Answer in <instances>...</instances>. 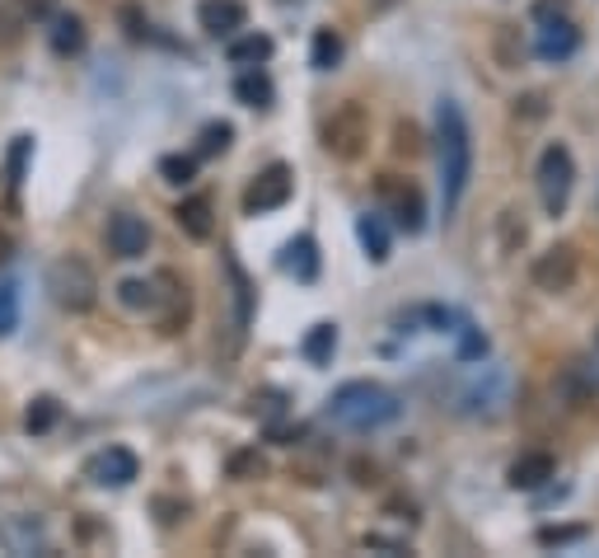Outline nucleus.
<instances>
[{
  "mask_svg": "<svg viewBox=\"0 0 599 558\" xmlns=\"http://www.w3.org/2000/svg\"><path fill=\"white\" fill-rule=\"evenodd\" d=\"M436 155H440V189H445V211H454L473 179V136L468 118L454 99H440L436 108Z\"/></svg>",
  "mask_w": 599,
  "mask_h": 558,
  "instance_id": "1",
  "label": "nucleus"
},
{
  "mask_svg": "<svg viewBox=\"0 0 599 558\" xmlns=\"http://www.w3.org/2000/svg\"><path fill=\"white\" fill-rule=\"evenodd\" d=\"M399 413H403L399 395L384 390V385H375V380H346L342 390L328 399V417L342 423V427H352V432L389 427Z\"/></svg>",
  "mask_w": 599,
  "mask_h": 558,
  "instance_id": "2",
  "label": "nucleus"
},
{
  "mask_svg": "<svg viewBox=\"0 0 599 558\" xmlns=\"http://www.w3.org/2000/svg\"><path fill=\"white\" fill-rule=\"evenodd\" d=\"M47 291H52V301L66 315H89L94 301H99V277H94V268L81 254H61L47 268Z\"/></svg>",
  "mask_w": 599,
  "mask_h": 558,
  "instance_id": "3",
  "label": "nucleus"
},
{
  "mask_svg": "<svg viewBox=\"0 0 599 558\" xmlns=\"http://www.w3.org/2000/svg\"><path fill=\"white\" fill-rule=\"evenodd\" d=\"M366 142H370V118H366V108H360L356 99L338 104L333 113L323 118V150L328 155H338V160H356V155L366 150Z\"/></svg>",
  "mask_w": 599,
  "mask_h": 558,
  "instance_id": "4",
  "label": "nucleus"
},
{
  "mask_svg": "<svg viewBox=\"0 0 599 558\" xmlns=\"http://www.w3.org/2000/svg\"><path fill=\"white\" fill-rule=\"evenodd\" d=\"M572 183H576V160L566 146H548L539 155V203L548 216H562L566 211V197H572Z\"/></svg>",
  "mask_w": 599,
  "mask_h": 558,
  "instance_id": "5",
  "label": "nucleus"
},
{
  "mask_svg": "<svg viewBox=\"0 0 599 558\" xmlns=\"http://www.w3.org/2000/svg\"><path fill=\"white\" fill-rule=\"evenodd\" d=\"M291 189H295V174H291V165H267L262 174L248 183V193H244V211L248 216H262V211H277V207H286L291 203Z\"/></svg>",
  "mask_w": 599,
  "mask_h": 558,
  "instance_id": "6",
  "label": "nucleus"
},
{
  "mask_svg": "<svg viewBox=\"0 0 599 558\" xmlns=\"http://www.w3.org/2000/svg\"><path fill=\"white\" fill-rule=\"evenodd\" d=\"M576 48H580L576 24L562 14V5L543 0V5H539V57H543V61H566Z\"/></svg>",
  "mask_w": 599,
  "mask_h": 558,
  "instance_id": "7",
  "label": "nucleus"
},
{
  "mask_svg": "<svg viewBox=\"0 0 599 558\" xmlns=\"http://www.w3.org/2000/svg\"><path fill=\"white\" fill-rule=\"evenodd\" d=\"M576 272H580V263H576V250L572 244H553V250H543L539 258H534V287L548 291V296H562V291H572L576 287Z\"/></svg>",
  "mask_w": 599,
  "mask_h": 558,
  "instance_id": "8",
  "label": "nucleus"
},
{
  "mask_svg": "<svg viewBox=\"0 0 599 558\" xmlns=\"http://www.w3.org/2000/svg\"><path fill=\"white\" fill-rule=\"evenodd\" d=\"M150 315L160 319V333H179L187 324V315H193V296H187V287L173 272L155 277V310Z\"/></svg>",
  "mask_w": 599,
  "mask_h": 558,
  "instance_id": "9",
  "label": "nucleus"
},
{
  "mask_svg": "<svg viewBox=\"0 0 599 558\" xmlns=\"http://www.w3.org/2000/svg\"><path fill=\"white\" fill-rule=\"evenodd\" d=\"M136 474H140V460L127 451V446H108V451L89 456V464H85V478L99 488H127Z\"/></svg>",
  "mask_w": 599,
  "mask_h": 558,
  "instance_id": "10",
  "label": "nucleus"
},
{
  "mask_svg": "<svg viewBox=\"0 0 599 558\" xmlns=\"http://www.w3.org/2000/svg\"><path fill=\"white\" fill-rule=\"evenodd\" d=\"M108 250H113V258H146L150 250V226L140 221V216L132 211H118L113 221H108Z\"/></svg>",
  "mask_w": 599,
  "mask_h": 558,
  "instance_id": "11",
  "label": "nucleus"
},
{
  "mask_svg": "<svg viewBox=\"0 0 599 558\" xmlns=\"http://www.w3.org/2000/svg\"><path fill=\"white\" fill-rule=\"evenodd\" d=\"M197 20L211 38H234L248 24V10H244V0H201Z\"/></svg>",
  "mask_w": 599,
  "mask_h": 558,
  "instance_id": "12",
  "label": "nucleus"
},
{
  "mask_svg": "<svg viewBox=\"0 0 599 558\" xmlns=\"http://www.w3.org/2000/svg\"><path fill=\"white\" fill-rule=\"evenodd\" d=\"M553 474H558V460L553 456H548V451H525L519 460H511L506 484L519 488V493H534V488H543Z\"/></svg>",
  "mask_w": 599,
  "mask_h": 558,
  "instance_id": "13",
  "label": "nucleus"
},
{
  "mask_svg": "<svg viewBox=\"0 0 599 558\" xmlns=\"http://www.w3.org/2000/svg\"><path fill=\"white\" fill-rule=\"evenodd\" d=\"M380 193H384V203L393 207V216H399L403 230H421V193L413 189V183H407V179H384Z\"/></svg>",
  "mask_w": 599,
  "mask_h": 558,
  "instance_id": "14",
  "label": "nucleus"
},
{
  "mask_svg": "<svg viewBox=\"0 0 599 558\" xmlns=\"http://www.w3.org/2000/svg\"><path fill=\"white\" fill-rule=\"evenodd\" d=\"M173 221H179V230L187 240H211L216 235V207L211 197H183L179 211H173Z\"/></svg>",
  "mask_w": 599,
  "mask_h": 558,
  "instance_id": "15",
  "label": "nucleus"
},
{
  "mask_svg": "<svg viewBox=\"0 0 599 558\" xmlns=\"http://www.w3.org/2000/svg\"><path fill=\"white\" fill-rule=\"evenodd\" d=\"M0 545H5L10 554H42L47 549V535H42V521L34 517H24V521H14V517H0Z\"/></svg>",
  "mask_w": 599,
  "mask_h": 558,
  "instance_id": "16",
  "label": "nucleus"
},
{
  "mask_svg": "<svg viewBox=\"0 0 599 558\" xmlns=\"http://www.w3.org/2000/svg\"><path fill=\"white\" fill-rule=\"evenodd\" d=\"M281 272H291L295 282H314V277H319V244L309 235L291 240L286 250H281Z\"/></svg>",
  "mask_w": 599,
  "mask_h": 558,
  "instance_id": "17",
  "label": "nucleus"
},
{
  "mask_svg": "<svg viewBox=\"0 0 599 558\" xmlns=\"http://www.w3.org/2000/svg\"><path fill=\"white\" fill-rule=\"evenodd\" d=\"M272 57V38L267 34H234L230 38V66H262V61Z\"/></svg>",
  "mask_w": 599,
  "mask_h": 558,
  "instance_id": "18",
  "label": "nucleus"
},
{
  "mask_svg": "<svg viewBox=\"0 0 599 558\" xmlns=\"http://www.w3.org/2000/svg\"><path fill=\"white\" fill-rule=\"evenodd\" d=\"M81 48H85L81 14H57V20H52V52H57V57H75Z\"/></svg>",
  "mask_w": 599,
  "mask_h": 558,
  "instance_id": "19",
  "label": "nucleus"
},
{
  "mask_svg": "<svg viewBox=\"0 0 599 558\" xmlns=\"http://www.w3.org/2000/svg\"><path fill=\"white\" fill-rule=\"evenodd\" d=\"M300 352H305L309 366H328L338 352V329L333 324H314V329L305 333V343H300Z\"/></svg>",
  "mask_w": 599,
  "mask_h": 558,
  "instance_id": "20",
  "label": "nucleus"
},
{
  "mask_svg": "<svg viewBox=\"0 0 599 558\" xmlns=\"http://www.w3.org/2000/svg\"><path fill=\"white\" fill-rule=\"evenodd\" d=\"M356 235H360V250H366L375 263H384V258H389V226H384V216L366 211V216L356 221Z\"/></svg>",
  "mask_w": 599,
  "mask_h": 558,
  "instance_id": "21",
  "label": "nucleus"
},
{
  "mask_svg": "<svg viewBox=\"0 0 599 558\" xmlns=\"http://www.w3.org/2000/svg\"><path fill=\"white\" fill-rule=\"evenodd\" d=\"M234 99L248 104V108H267L272 104V81H267L258 66H244V75L234 81Z\"/></svg>",
  "mask_w": 599,
  "mask_h": 558,
  "instance_id": "22",
  "label": "nucleus"
},
{
  "mask_svg": "<svg viewBox=\"0 0 599 558\" xmlns=\"http://www.w3.org/2000/svg\"><path fill=\"white\" fill-rule=\"evenodd\" d=\"M338 61H342V38L333 28H319L314 34V71H333Z\"/></svg>",
  "mask_w": 599,
  "mask_h": 558,
  "instance_id": "23",
  "label": "nucleus"
},
{
  "mask_svg": "<svg viewBox=\"0 0 599 558\" xmlns=\"http://www.w3.org/2000/svg\"><path fill=\"white\" fill-rule=\"evenodd\" d=\"M118 301L127 310H155V277L150 282H140V277H127V282L118 287Z\"/></svg>",
  "mask_w": 599,
  "mask_h": 558,
  "instance_id": "24",
  "label": "nucleus"
},
{
  "mask_svg": "<svg viewBox=\"0 0 599 558\" xmlns=\"http://www.w3.org/2000/svg\"><path fill=\"white\" fill-rule=\"evenodd\" d=\"M57 417H61V404H57V399H47V395H42V399H34V404H28V413H24V427L38 437V432H52Z\"/></svg>",
  "mask_w": 599,
  "mask_h": 558,
  "instance_id": "25",
  "label": "nucleus"
},
{
  "mask_svg": "<svg viewBox=\"0 0 599 558\" xmlns=\"http://www.w3.org/2000/svg\"><path fill=\"white\" fill-rule=\"evenodd\" d=\"M160 174H164V183H193V174H197V155H164L160 160Z\"/></svg>",
  "mask_w": 599,
  "mask_h": 558,
  "instance_id": "26",
  "label": "nucleus"
},
{
  "mask_svg": "<svg viewBox=\"0 0 599 558\" xmlns=\"http://www.w3.org/2000/svg\"><path fill=\"white\" fill-rule=\"evenodd\" d=\"M230 136H234L230 122H207V128H201V142H197V155H220L230 146Z\"/></svg>",
  "mask_w": 599,
  "mask_h": 558,
  "instance_id": "27",
  "label": "nucleus"
},
{
  "mask_svg": "<svg viewBox=\"0 0 599 558\" xmlns=\"http://www.w3.org/2000/svg\"><path fill=\"white\" fill-rule=\"evenodd\" d=\"M14 324H20V291L10 282H0V338L14 333Z\"/></svg>",
  "mask_w": 599,
  "mask_h": 558,
  "instance_id": "28",
  "label": "nucleus"
},
{
  "mask_svg": "<svg viewBox=\"0 0 599 558\" xmlns=\"http://www.w3.org/2000/svg\"><path fill=\"white\" fill-rule=\"evenodd\" d=\"M262 470H267V464H262L258 451H240V456L230 460V474H234V478H258Z\"/></svg>",
  "mask_w": 599,
  "mask_h": 558,
  "instance_id": "29",
  "label": "nucleus"
},
{
  "mask_svg": "<svg viewBox=\"0 0 599 558\" xmlns=\"http://www.w3.org/2000/svg\"><path fill=\"white\" fill-rule=\"evenodd\" d=\"M14 5L24 10V20H47L57 10V0H14Z\"/></svg>",
  "mask_w": 599,
  "mask_h": 558,
  "instance_id": "30",
  "label": "nucleus"
},
{
  "mask_svg": "<svg viewBox=\"0 0 599 558\" xmlns=\"http://www.w3.org/2000/svg\"><path fill=\"white\" fill-rule=\"evenodd\" d=\"M399 150L403 155H417V128H399Z\"/></svg>",
  "mask_w": 599,
  "mask_h": 558,
  "instance_id": "31",
  "label": "nucleus"
},
{
  "mask_svg": "<svg viewBox=\"0 0 599 558\" xmlns=\"http://www.w3.org/2000/svg\"><path fill=\"white\" fill-rule=\"evenodd\" d=\"M580 531H543L539 539H543V545H566V539H576Z\"/></svg>",
  "mask_w": 599,
  "mask_h": 558,
  "instance_id": "32",
  "label": "nucleus"
},
{
  "mask_svg": "<svg viewBox=\"0 0 599 558\" xmlns=\"http://www.w3.org/2000/svg\"><path fill=\"white\" fill-rule=\"evenodd\" d=\"M5 250H10V240H5V235H0V258H10Z\"/></svg>",
  "mask_w": 599,
  "mask_h": 558,
  "instance_id": "33",
  "label": "nucleus"
}]
</instances>
